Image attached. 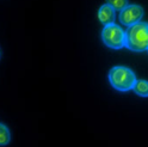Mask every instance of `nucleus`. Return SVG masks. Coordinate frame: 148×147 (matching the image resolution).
I'll return each instance as SVG.
<instances>
[{"label": "nucleus", "mask_w": 148, "mask_h": 147, "mask_svg": "<svg viewBox=\"0 0 148 147\" xmlns=\"http://www.w3.org/2000/svg\"><path fill=\"white\" fill-rule=\"evenodd\" d=\"M106 4L110 5L115 11H116V10H117V11H122V10H124V8L129 5L128 1H124V0H122V1H117V0H114V1H108Z\"/></svg>", "instance_id": "8"}, {"label": "nucleus", "mask_w": 148, "mask_h": 147, "mask_svg": "<svg viewBox=\"0 0 148 147\" xmlns=\"http://www.w3.org/2000/svg\"><path fill=\"white\" fill-rule=\"evenodd\" d=\"M11 141V133L10 129L4 124L0 123V146H6Z\"/></svg>", "instance_id": "7"}, {"label": "nucleus", "mask_w": 148, "mask_h": 147, "mask_svg": "<svg viewBox=\"0 0 148 147\" xmlns=\"http://www.w3.org/2000/svg\"><path fill=\"white\" fill-rule=\"evenodd\" d=\"M147 50H148V49H147Z\"/></svg>", "instance_id": "9"}, {"label": "nucleus", "mask_w": 148, "mask_h": 147, "mask_svg": "<svg viewBox=\"0 0 148 147\" xmlns=\"http://www.w3.org/2000/svg\"><path fill=\"white\" fill-rule=\"evenodd\" d=\"M98 19L105 25L112 24L115 21V10L110 5L104 4L98 11Z\"/></svg>", "instance_id": "5"}, {"label": "nucleus", "mask_w": 148, "mask_h": 147, "mask_svg": "<svg viewBox=\"0 0 148 147\" xmlns=\"http://www.w3.org/2000/svg\"><path fill=\"white\" fill-rule=\"evenodd\" d=\"M133 90L137 96L148 97V81L147 80H136Z\"/></svg>", "instance_id": "6"}, {"label": "nucleus", "mask_w": 148, "mask_h": 147, "mask_svg": "<svg viewBox=\"0 0 148 147\" xmlns=\"http://www.w3.org/2000/svg\"><path fill=\"white\" fill-rule=\"evenodd\" d=\"M101 41L111 49H121L125 45V32L115 23L105 25L101 30Z\"/></svg>", "instance_id": "3"}, {"label": "nucleus", "mask_w": 148, "mask_h": 147, "mask_svg": "<svg viewBox=\"0 0 148 147\" xmlns=\"http://www.w3.org/2000/svg\"><path fill=\"white\" fill-rule=\"evenodd\" d=\"M124 47L133 52H145L148 49V23L138 22L128 27Z\"/></svg>", "instance_id": "1"}, {"label": "nucleus", "mask_w": 148, "mask_h": 147, "mask_svg": "<svg viewBox=\"0 0 148 147\" xmlns=\"http://www.w3.org/2000/svg\"><path fill=\"white\" fill-rule=\"evenodd\" d=\"M143 17V8L138 5H128L124 10L119 13V22L125 26H132L138 22H141Z\"/></svg>", "instance_id": "4"}, {"label": "nucleus", "mask_w": 148, "mask_h": 147, "mask_svg": "<svg viewBox=\"0 0 148 147\" xmlns=\"http://www.w3.org/2000/svg\"><path fill=\"white\" fill-rule=\"evenodd\" d=\"M109 81L111 86L117 91L125 92L133 90L136 82V76L130 68L124 66H115L109 72Z\"/></svg>", "instance_id": "2"}]
</instances>
